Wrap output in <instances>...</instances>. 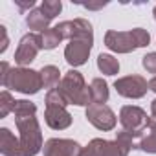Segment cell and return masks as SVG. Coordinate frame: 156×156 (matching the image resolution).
<instances>
[{
	"label": "cell",
	"mask_w": 156,
	"mask_h": 156,
	"mask_svg": "<svg viewBox=\"0 0 156 156\" xmlns=\"http://www.w3.org/2000/svg\"><path fill=\"white\" fill-rule=\"evenodd\" d=\"M15 125L19 130V140L24 156H37L44 143H42V132L41 125L35 116H19L15 118Z\"/></svg>",
	"instance_id": "obj_3"
},
{
	"label": "cell",
	"mask_w": 156,
	"mask_h": 156,
	"mask_svg": "<svg viewBox=\"0 0 156 156\" xmlns=\"http://www.w3.org/2000/svg\"><path fill=\"white\" fill-rule=\"evenodd\" d=\"M152 15H154V20H156V6H154V9H152Z\"/></svg>",
	"instance_id": "obj_33"
},
{
	"label": "cell",
	"mask_w": 156,
	"mask_h": 156,
	"mask_svg": "<svg viewBox=\"0 0 156 156\" xmlns=\"http://www.w3.org/2000/svg\"><path fill=\"white\" fill-rule=\"evenodd\" d=\"M94 42L92 41H85V39H73L66 44L64 48V59L70 66L77 68V66H83L88 61V55L92 51Z\"/></svg>",
	"instance_id": "obj_11"
},
{
	"label": "cell",
	"mask_w": 156,
	"mask_h": 156,
	"mask_svg": "<svg viewBox=\"0 0 156 156\" xmlns=\"http://www.w3.org/2000/svg\"><path fill=\"white\" fill-rule=\"evenodd\" d=\"M151 121L152 119L147 116V112L143 108L136 107V105H125L119 110V123H121L123 130L130 132L136 138H140L147 130V127L151 125Z\"/></svg>",
	"instance_id": "obj_5"
},
{
	"label": "cell",
	"mask_w": 156,
	"mask_h": 156,
	"mask_svg": "<svg viewBox=\"0 0 156 156\" xmlns=\"http://www.w3.org/2000/svg\"><path fill=\"white\" fill-rule=\"evenodd\" d=\"M2 87L8 88V90L20 92L24 96H33L41 88H44L41 72L31 70V68H22V66H17V68L9 70L8 77L2 81Z\"/></svg>",
	"instance_id": "obj_1"
},
{
	"label": "cell",
	"mask_w": 156,
	"mask_h": 156,
	"mask_svg": "<svg viewBox=\"0 0 156 156\" xmlns=\"http://www.w3.org/2000/svg\"><path fill=\"white\" fill-rule=\"evenodd\" d=\"M0 33H2V46H0V53H4L8 50V31H6V26H0Z\"/></svg>",
	"instance_id": "obj_28"
},
{
	"label": "cell",
	"mask_w": 156,
	"mask_h": 156,
	"mask_svg": "<svg viewBox=\"0 0 156 156\" xmlns=\"http://www.w3.org/2000/svg\"><path fill=\"white\" fill-rule=\"evenodd\" d=\"M61 33L62 39L73 41V39H85V41H92L94 42V30L92 24L85 19H73V20H64L59 22L55 26Z\"/></svg>",
	"instance_id": "obj_8"
},
{
	"label": "cell",
	"mask_w": 156,
	"mask_h": 156,
	"mask_svg": "<svg viewBox=\"0 0 156 156\" xmlns=\"http://www.w3.org/2000/svg\"><path fill=\"white\" fill-rule=\"evenodd\" d=\"M98 68L105 75H116L119 72V61L110 53H99L98 55Z\"/></svg>",
	"instance_id": "obj_19"
},
{
	"label": "cell",
	"mask_w": 156,
	"mask_h": 156,
	"mask_svg": "<svg viewBox=\"0 0 156 156\" xmlns=\"http://www.w3.org/2000/svg\"><path fill=\"white\" fill-rule=\"evenodd\" d=\"M41 11H42L50 20H53V19L62 11V4H61V0H44V2L41 4Z\"/></svg>",
	"instance_id": "obj_22"
},
{
	"label": "cell",
	"mask_w": 156,
	"mask_h": 156,
	"mask_svg": "<svg viewBox=\"0 0 156 156\" xmlns=\"http://www.w3.org/2000/svg\"><path fill=\"white\" fill-rule=\"evenodd\" d=\"M41 41H42V50H53V48L59 46L62 37H61L57 28H48L46 31L41 33Z\"/></svg>",
	"instance_id": "obj_20"
},
{
	"label": "cell",
	"mask_w": 156,
	"mask_h": 156,
	"mask_svg": "<svg viewBox=\"0 0 156 156\" xmlns=\"http://www.w3.org/2000/svg\"><path fill=\"white\" fill-rule=\"evenodd\" d=\"M87 119H88V123H92L96 129H99L103 132L112 130L118 123L114 110L107 105H90L87 108Z\"/></svg>",
	"instance_id": "obj_10"
},
{
	"label": "cell",
	"mask_w": 156,
	"mask_h": 156,
	"mask_svg": "<svg viewBox=\"0 0 156 156\" xmlns=\"http://www.w3.org/2000/svg\"><path fill=\"white\" fill-rule=\"evenodd\" d=\"M141 64H143V68H145L149 73H156V51L147 53V55L141 59Z\"/></svg>",
	"instance_id": "obj_26"
},
{
	"label": "cell",
	"mask_w": 156,
	"mask_h": 156,
	"mask_svg": "<svg viewBox=\"0 0 156 156\" xmlns=\"http://www.w3.org/2000/svg\"><path fill=\"white\" fill-rule=\"evenodd\" d=\"M105 46L116 53H130L136 50V42L130 31H116L108 30L105 33Z\"/></svg>",
	"instance_id": "obj_12"
},
{
	"label": "cell",
	"mask_w": 156,
	"mask_h": 156,
	"mask_svg": "<svg viewBox=\"0 0 156 156\" xmlns=\"http://www.w3.org/2000/svg\"><path fill=\"white\" fill-rule=\"evenodd\" d=\"M13 114H15V118H19V116H35L37 114V105L28 101V99H17L15 107H13Z\"/></svg>",
	"instance_id": "obj_21"
},
{
	"label": "cell",
	"mask_w": 156,
	"mask_h": 156,
	"mask_svg": "<svg viewBox=\"0 0 156 156\" xmlns=\"http://www.w3.org/2000/svg\"><path fill=\"white\" fill-rule=\"evenodd\" d=\"M0 152L4 156H24L20 140L15 138V134L6 127L0 129Z\"/></svg>",
	"instance_id": "obj_14"
},
{
	"label": "cell",
	"mask_w": 156,
	"mask_h": 156,
	"mask_svg": "<svg viewBox=\"0 0 156 156\" xmlns=\"http://www.w3.org/2000/svg\"><path fill=\"white\" fill-rule=\"evenodd\" d=\"M83 156H98V152H96V149L88 143V145L85 147V151H83Z\"/></svg>",
	"instance_id": "obj_30"
},
{
	"label": "cell",
	"mask_w": 156,
	"mask_h": 156,
	"mask_svg": "<svg viewBox=\"0 0 156 156\" xmlns=\"http://www.w3.org/2000/svg\"><path fill=\"white\" fill-rule=\"evenodd\" d=\"M81 6H83V8H87V9L96 11V9H103V8L107 6V2H98V4H92V2H81Z\"/></svg>",
	"instance_id": "obj_29"
},
{
	"label": "cell",
	"mask_w": 156,
	"mask_h": 156,
	"mask_svg": "<svg viewBox=\"0 0 156 156\" xmlns=\"http://www.w3.org/2000/svg\"><path fill=\"white\" fill-rule=\"evenodd\" d=\"M15 101L13 96L9 94V90H4L0 94V118H6L9 112H13V107H15Z\"/></svg>",
	"instance_id": "obj_23"
},
{
	"label": "cell",
	"mask_w": 156,
	"mask_h": 156,
	"mask_svg": "<svg viewBox=\"0 0 156 156\" xmlns=\"http://www.w3.org/2000/svg\"><path fill=\"white\" fill-rule=\"evenodd\" d=\"M46 105H57V107H68L70 103H68V99L64 98V94L61 92V88L57 87V88H53V90H48V94H46Z\"/></svg>",
	"instance_id": "obj_24"
},
{
	"label": "cell",
	"mask_w": 156,
	"mask_h": 156,
	"mask_svg": "<svg viewBox=\"0 0 156 156\" xmlns=\"http://www.w3.org/2000/svg\"><path fill=\"white\" fill-rule=\"evenodd\" d=\"M50 19L41 11V8L39 9H33V11H30L28 15H26V26L30 28V30H33V31H46L48 28H50Z\"/></svg>",
	"instance_id": "obj_17"
},
{
	"label": "cell",
	"mask_w": 156,
	"mask_h": 156,
	"mask_svg": "<svg viewBox=\"0 0 156 156\" xmlns=\"http://www.w3.org/2000/svg\"><path fill=\"white\" fill-rule=\"evenodd\" d=\"M151 116H152V118L156 119V99H154V101L151 103Z\"/></svg>",
	"instance_id": "obj_32"
},
{
	"label": "cell",
	"mask_w": 156,
	"mask_h": 156,
	"mask_svg": "<svg viewBox=\"0 0 156 156\" xmlns=\"http://www.w3.org/2000/svg\"><path fill=\"white\" fill-rule=\"evenodd\" d=\"M130 33H132L134 42H136V48H145V46L151 44V35H149L147 30H143V28H134V30H130Z\"/></svg>",
	"instance_id": "obj_25"
},
{
	"label": "cell",
	"mask_w": 156,
	"mask_h": 156,
	"mask_svg": "<svg viewBox=\"0 0 156 156\" xmlns=\"http://www.w3.org/2000/svg\"><path fill=\"white\" fill-rule=\"evenodd\" d=\"M143 152L149 154H156V121H151V125L147 127V130L138 138V147Z\"/></svg>",
	"instance_id": "obj_15"
},
{
	"label": "cell",
	"mask_w": 156,
	"mask_h": 156,
	"mask_svg": "<svg viewBox=\"0 0 156 156\" xmlns=\"http://www.w3.org/2000/svg\"><path fill=\"white\" fill-rule=\"evenodd\" d=\"M44 119H46V125L53 130H64L72 125V114L66 110V107L46 105Z\"/></svg>",
	"instance_id": "obj_13"
},
{
	"label": "cell",
	"mask_w": 156,
	"mask_h": 156,
	"mask_svg": "<svg viewBox=\"0 0 156 156\" xmlns=\"http://www.w3.org/2000/svg\"><path fill=\"white\" fill-rule=\"evenodd\" d=\"M90 145L96 149L98 156H129L130 149L138 147V138L132 136L127 130L118 132L116 140H103V138H94Z\"/></svg>",
	"instance_id": "obj_4"
},
{
	"label": "cell",
	"mask_w": 156,
	"mask_h": 156,
	"mask_svg": "<svg viewBox=\"0 0 156 156\" xmlns=\"http://www.w3.org/2000/svg\"><path fill=\"white\" fill-rule=\"evenodd\" d=\"M42 50V41H41V35L37 33H26L19 46H17V51H15V62L22 68H26L30 62L35 61V57L39 55V51Z\"/></svg>",
	"instance_id": "obj_7"
},
{
	"label": "cell",
	"mask_w": 156,
	"mask_h": 156,
	"mask_svg": "<svg viewBox=\"0 0 156 156\" xmlns=\"http://www.w3.org/2000/svg\"><path fill=\"white\" fill-rule=\"evenodd\" d=\"M149 90H152L154 94H156V75L152 77V79L149 81Z\"/></svg>",
	"instance_id": "obj_31"
},
{
	"label": "cell",
	"mask_w": 156,
	"mask_h": 156,
	"mask_svg": "<svg viewBox=\"0 0 156 156\" xmlns=\"http://www.w3.org/2000/svg\"><path fill=\"white\" fill-rule=\"evenodd\" d=\"M41 77H42V87H44V88H48V90L57 88V87L61 85V79H62L59 68H57V66H53V64L42 66V70H41Z\"/></svg>",
	"instance_id": "obj_18"
},
{
	"label": "cell",
	"mask_w": 156,
	"mask_h": 156,
	"mask_svg": "<svg viewBox=\"0 0 156 156\" xmlns=\"http://www.w3.org/2000/svg\"><path fill=\"white\" fill-rule=\"evenodd\" d=\"M61 92L64 94V98L68 99L70 105H77V107H90L92 105V94H90V87L85 83V77L77 72V70H68L59 85Z\"/></svg>",
	"instance_id": "obj_2"
},
{
	"label": "cell",
	"mask_w": 156,
	"mask_h": 156,
	"mask_svg": "<svg viewBox=\"0 0 156 156\" xmlns=\"http://www.w3.org/2000/svg\"><path fill=\"white\" fill-rule=\"evenodd\" d=\"M85 147L68 138H51L44 143V156H83Z\"/></svg>",
	"instance_id": "obj_9"
},
{
	"label": "cell",
	"mask_w": 156,
	"mask_h": 156,
	"mask_svg": "<svg viewBox=\"0 0 156 156\" xmlns=\"http://www.w3.org/2000/svg\"><path fill=\"white\" fill-rule=\"evenodd\" d=\"M90 94H92V105H105L108 101V85L105 79H101V77H96V79H92L90 83Z\"/></svg>",
	"instance_id": "obj_16"
},
{
	"label": "cell",
	"mask_w": 156,
	"mask_h": 156,
	"mask_svg": "<svg viewBox=\"0 0 156 156\" xmlns=\"http://www.w3.org/2000/svg\"><path fill=\"white\" fill-rule=\"evenodd\" d=\"M114 88L116 92L121 96V98H127V99H140L147 94L149 90V81L145 77L138 75V73H132V75H125V77H119L114 83Z\"/></svg>",
	"instance_id": "obj_6"
},
{
	"label": "cell",
	"mask_w": 156,
	"mask_h": 156,
	"mask_svg": "<svg viewBox=\"0 0 156 156\" xmlns=\"http://www.w3.org/2000/svg\"><path fill=\"white\" fill-rule=\"evenodd\" d=\"M15 4L19 6V9H20V11H26V9H31V11H33L35 0H26V2H22V0H15Z\"/></svg>",
	"instance_id": "obj_27"
}]
</instances>
